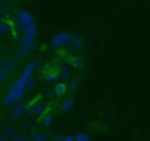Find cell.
Returning <instances> with one entry per match:
<instances>
[{
    "instance_id": "obj_3",
    "label": "cell",
    "mask_w": 150,
    "mask_h": 141,
    "mask_svg": "<svg viewBox=\"0 0 150 141\" xmlns=\"http://www.w3.org/2000/svg\"><path fill=\"white\" fill-rule=\"evenodd\" d=\"M0 141H5L4 139H3V137H0Z\"/></svg>"
},
{
    "instance_id": "obj_2",
    "label": "cell",
    "mask_w": 150,
    "mask_h": 141,
    "mask_svg": "<svg viewBox=\"0 0 150 141\" xmlns=\"http://www.w3.org/2000/svg\"><path fill=\"white\" fill-rule=\"evenodd\" d=\"M5 74H7V73H5V70L0 71V79H5Z\"/></svg>"
},
{
    "instance_id": "obj_1",
    "label": "cell",
    "mask_w": 150,
    "mask_h": 141,
    "mask_svg": "<svg viewBox=\"0 0 150 141\" xmlns=\"http://www.w3.org/2000/svg\"><path fill=\"white\" fill-rule=\"evenodd\" d=\"M0 66H1L3 69H12L13 67V62H11V61H1L0 62Z\"/></svg>"
}]
</instances>
